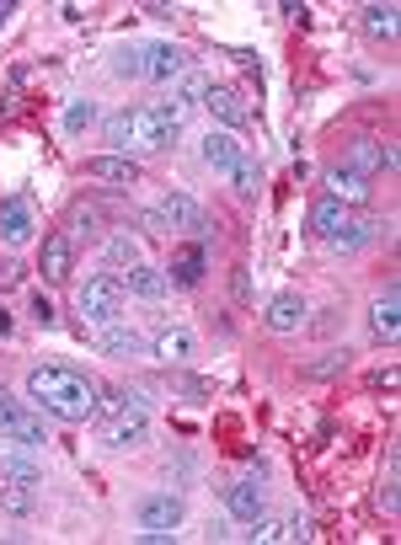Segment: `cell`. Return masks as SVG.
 Wrapping results in <instances>:
<instances>
[{"label":"cell","mask_w":401,"mask_h":545,"mask_svg":"<svg viewBox=\"0 0 401 545\" xmlns=\"http://www.w3.org/2000/svg\"><path fill=\"white\" fill-rule=\"evenodd\" d=\"M27 396H33L49 417H59V423H86V417H97V407H102L97 385L86 375H75V369H59V364L33 369V375H27Z\"/></svg>","instance_id":"obj_1"},{"label":"cell","mask_w":401,"mask_h":545,"mask_svg":"<svg viewBox=\"0 0 401 545\" xmlns=\"http://www.w3.org/2000/svg\"><path fill=\"white\" fill-rule=\"evenodd\" d=\"M182 102H161V107H123V113L107 118V139L118 145V155L134 150H166L182 129Z\"/></svg>","instance_id":"obj_2"},{"label":"cell","mask_w":401,"mask_h":545,"mask_svg":"<svg viewBox=\"0 0 401 545\" xmlns=\"http://www.w3.org/2000/svg\"><path fill=\"white\" fill-rule=\"evenodd\" d=\"M134 519H140V535H145V540H172L177 524H182V497H172V492H150V497H140Z\"/></svg>","instance_id":"obj_3"},{"label":"cell","mask_w":401,"mask_h":545,"mask_svg":"<svg viewBox=\"0 0 401 545\" xmlns=\"http://www.w3.org/2000/svg\"><path fill=\"white\" fill-rule=\"evenodd\" d=\"M0 433H6L11 444H27V449L49 444V439H43V417H33L11 391H0Z\"/></svg>","instance_id":"obj_4"},{"label":"cell","mask_w":401,"mask_h":545,"mask_svg":"<svg viewBox=\"0 0 401 545\" xmlns=\"http://www.w3.org/2000/svg\"><path fill=\"white\" fill-rule=\"evenodd\" d=\"M75 305H81V316H86V321L113 326V321H118V310H123V278H91Z\"/></svg>","instance_id":"obj_5"},{"label":"cell","mask_w":401,"mask_h":545,"mask_svg":"<svg viewBox=\"0 0 401 545\" xmlns=\"http://www.w3.org/2000/svg\"><path fill=\"white\" fill-rule=\"evenodd\" d=\"M161 214H166V225H172V230H188V236H209V230H214L209 214L198 209L188 193H166L161 198Z\"/></svg>","instance_id":"obj_6"},{"label":"cell","mask_w":401,"mask_h":545,"mask_svg":"<svg viewBox=\"0 0 401 545\" xmlns=\"http://www.w3.org/2000/svg\"><path fill=\"white\" fill-rule=\"evenodd\" d=\"M86 177H97V182H118V188H140V161L134 155H91L86 161Z\"/></svg>","instance_id":"obj_7"},{"label":"cell","mask_w":401,"mask_h":545,"mask_svg":"<svg viewBox=\"0 0 401 545\" xmlns=\"http://www.w3.org/2000/svg\"><path fill=\"white\" fill-rule=\"evenodd\" d=\"M182 70H188V54H182L177 43H156V49H145V65H140L145 81L166 86V81H177Z\"/></svg>","instance_id":"obj_8"},{"label":"cell","mask_w":401,"mask_h":545,"mask_svg":"<svg viewBox=\"0 0 401 545\" xmlns=\"http://www.w3.org/2000/svg\"><path fill=\"white\" fill-rule=\"evenodd\" d=\"M204 107L225 123V129H246V123H252V107H246V97L241 91H230V86H209Z\"/></svg>","instance_id":"obj_9"},{"label":"cell","mask_w":401,"mask_h":545,"mask_svg":"<svg viewBox=\"0 0 401 545\" xmlns=\"http://www.w3.org/2000/svg\"><path fill=\"white\" fill-rule=\"evenodd\" d=\"M348 166L359 171V177H369V171H380V166H385V171H396V150H391V145H380L375 134H359V139H353Z\"/></svg>","instance_id":"obj_10"},{"label":"cell","mask_w":401,"mask_h":545,"mask_svg":"<svg viewBox=\"0 0 401 545\" xmlns=\"http://www.w3.org/2000/svg\"><path fill=\"white\" fill-rule=\"evenodd\" d=\"M145 439H150L145 412H113V423H102V444H113V449H134Z\"/></svg>","instance_id":"obj_11"},{"label":"cell","mask_w":401,"mask_h":545,"mask_svg":"<svg viewBox=\"0 0 401 545\" xmlns=\"http://www.w3.org/2000/svg\"><path fill=\"white\" fill-rule=\"evenodd\" d=\"M123 294H134V300H166V294H172V278L161 268H150V262H140V268L123 273Z\"/></svg>","instance_id":"obj_12"},{"label":"cell","mask_w":401,"mask_h":545,"mask_svg":"<svg viewBox=\"0 0 401 545\" xmlns=\"http://www.w3.org/2000/svg\"><path fill=\"white\" fill-rule=\"evenodd\" d=\"M0 236L11 246H22L33 236V204H27V198H6V204H0Z\"/></svg>","instance_id":"obj_13"},{"label":"cell","mask_w":401,"mask_h":545,"mask_svg":"<svg viewBox=\"0 0 401 545\" xmlns=\"http://www.w3.org/2000/svg\"><path fill=\"white\" fill-rule=\"evenodd\" d=\"M327 198H337V204H364V198H369V177H359V171H353V166H332L327 171Z\"/></svg>","instance_id":"obj_14"},{"label":"cell","mask_w":401,"mask_h":545,"mask_svg":"<svg viewBox=\"0 0 401 545\" xmlns=\"http://www.w3.org/2000/svg\"><path fill=\"white\" fill-rule=\"evenodd\" d=\"M348 220H353V214H348V204H337V198H321V204L311 209V230L321 241H337L348 230Z\"/></svg>","instance_id":"obj_15"},{"label":"cell","mask_w":401,"mask_h":545,"mask_svg":"<svg viewBox=\"0 0 401 545\" xmlns=\"http://www.w3.org/2000/svg\"><path fill=\"white\" fill-rule=\"evenodd\" d=\"M369 326H375V337L396 342V332H401V294L396 289H385L380 300H375V310H369Z\"/></svg>","instance_id":"obj_16"},{"label":"cell","mask_w":401,"mask_h":545,"mask_svg":"<svg viewBox=\"0 0 401 545\" xmlns=\"http://www.w3.org/2000/svg\"><path fill=\"white\" fill-rule=\"evenodd\" d=\"M150 353L166 358V364H188V358H193V337L182 332V326H161L156 342H150Z\"/></svg>","instance_id":"obj_17"},{"label":"cell","mask_w":401,"mask_h":545,"mask_svg":"<svg viewBox=\"0 0 401 545\" xmlns=\"http://www.w3.org/2000/svg\"><path fill=\"white\" fill-rule=\"evenodd\" d=\"M225 503H230V513H236L241 524H252V519H262V487H257L252 476H246V481H236V487L225 492Z\"/></svg>","instance_id":"obj_18"},{"label":"cell","mask_w":401,"mask_h":545,"mask_svg":"<svg viewBox=\"0 0 401 545\" xmlns=\"http://www.w3.org/2000/svg\"><path fill=\"white\" fill-rule=\"evenodd\" d=\"M70 262H75L70 236H49V241H43V278H49V284H65V278H70Z\"/></svg>","instance_id":"obj_19"},{"label":"cell","mask_w":401,"mask_h":545,"mask_svg":"<svg viewBox=\"0 0 401 545\" xmlns=\"http://www.w3.org/2000/svg\"><path fill=\"white\" fill-rule=\"evenodd\" d=\"M268 326L273 332H300L305 326V300L300 294H279V300H268Z\"/></svg>","instance_id":"obj_20"},{"label":"cell","mask_w":401,"mask_h":545,"mask_svg":"<svg viewBox=\"0 0 401 545\" xmlns=\"http://www.w3.org/2000/svg\"><path fill=\"white\" fill-rule=\"evenodd\" d=\"M204 161L214 166V171H230L241 161V139L230 134V129H214L209 139H204Z\"/></svg>","instance_id":"obj_21"},{"label":"cell","mask_w":401,"mask_h":545,"mask_svg":"<svg viewBox=\"0 0 401 545\" xmlns=\"http://www.w3.org/2000/svg\"><path fill=\"white\" fill-rule=\"evenodd\" d=\"M150 348V342L140 337V332H129V326H102V353H113V358H140Z\"/></svg>","instance_id":"obj_22"},{"label":"cell","mask_w":401,"mask_h":545,"mask_svg":"<svg viewBox=\"0 0 401 545\" xmlns=\"http://www.w3.org/2000/svg\"><path fill=\"white\" fill-rule=\"evenodd\" d=\"M204 268H209V257H204V246H188V252H182V257L172 262V273H166V278H172V284H177V289H193V284H198V278H204Z\"/></svg>","instance_id":"obj_23"},{"label":"cell","mask_w":401,"mask_h":545,"mask_svg":"<svg viewBox=\"0 0 401 545\" xmlns=\"http://www.w3.org/2000/svg\"><path fill=\"white\" fill-rule=\"evenodd\" d=\"M396 17L401 11L391 6V0H385V6H364V33L369 38H396Z\"/></svg>","instance_id":"obj_24"},{"label":"cell","mask_w":401,"mask_h":545,"mask_svg":"<svg viewBox=\"0 0 401 545\" xmlns=\"http://www.w3.org/2000/svg\"><path fill=\"white\" fill-rule=\"evenodd\" d=\"M0 508L6 513H33V487H27V481H6V487H0Z\"/></svg>","instance_id":"obj_25"},{"label":"cell","mask_w":401,"mask_h":545,"mask_svg":"<svg viewBox=\"0 0 401 545\" xmlns=\"http://www.w3.org/2000/svg\"><path fill=\"white\" fill-rule=\"evenodd\" d=\"M107 262H113V268H140V241H134V236H113V241H107Z\"/></svg>","instance_id":"obj_26"},{"label":"cell","mask_w":401,"mask_h":545,"mask_svg":"<svg viewBox=\"0 0 401 545\" xmlns=\"http://www.w3.org/2000/svg\"><path fill=\"white\" fill-rule=\"evenodd\" d=\"M209 75H198V70H182V91H177V97H182V107H204V97H209Z\"/></svg>","instance_id":"obj_27"},{"label":"cell","mask_w":401,"mask_h":545,"mask_svg":"<svg viewBox=\"0 0 401 545\" xmlns=\"http://www.w3.org/2000/svg\"><path fill=\"white\" fill-rule=\"evenodd\" d=\"M230 182H236V193H241V198H257V182H262V177H257V166L241 155V161L230 166Z\"/></svg>","instance_id":"obj_28"},{"label":"cell","mask_w":401,"mask_h":545,"mask_svg":"<svg viewBox=\"0 0 401 545\" xmlns=\"http://www.w3.org/2000/svg\"><path fill=\"white\" fill-rule=\"evenodd\" d=\"M70 230H75V236H97V230H102V214L91 209V204H75V209H70Z\"/></svg>","instance_id":"obj_29"},{"label":"cell","mask_w":401,"mask_h":545,"mask_svg":"<svg viewBox=\"0 0 401 545\" xmlns=\"http://www.w3.org/2000/svg\"><path fill=\"white\" fill-rule=\"evenodd\" d=\"M91 118H97V107H91V102H75L70 113H65V129H70V134H81Z\"/></svg>","instance_id":"obj_30"},{"label":"cell","mask_w":401,"mask_h":545,"mask_svg":"<svg viewBox=\"0 0 401 545\" xmlns=\"http://www.w3.org/2000/svg\"><path fill=\"white\" fill-rule=\"evenodd\" d=\"M140 230L145 236H172V225H166L161 209H140Z\"/></svg>","instance_id":"obj_31"},{"label":"cell","mask_w":401,"mask_h":545,"mask_svg":"<svg viewBox=\"0 0 401 545\" xmlns=\"http://www.w3.org/2000/svg\"><path fill=\"white\" fill-rule=\"evenodd\" d=\"M343 364H348V353H327L321 364H311V375H316V380H327V375H337Z\"/></svg>","instance_id":"obj_32"},{"label":"cell","mask_w":401,"mask_h":545,"mask_svg":"<svg viewBox=\"0 0 401 545\" xmlns=\"http://www.w3.org/2000/svg\"><path fill=\"white\" fill-rule=\"evenodd\" d=\"M6 476H11V481H27V487H38V471H33V465H22V460H6Z\"/></svg>","instance_id":"obj_33"},{"label":"cell","mask_w":401,"mask_h":545,"mask_svg":"<svg viewBox=\"0 0 401 545\" xmlns=\"http://www.w3.org/2000/svg\"><path fill=\"white\" fill-rule=\"evenodd\" d=\"M140 65H145L140 49H123V54H118V75H140Z\"/></svg>","instance_id":"obj_34"},{"label":"cell","mask_w":401,"mask_h":545,"mask_svg":"<svg viewBox=\"0 0 401 545\" xmlns=\"http://www.w3.org/2000/svg\"><path fill=\"white\" fill-rule=\"evenodd\" d=\"M230 289H236V300H252V278H246V268L230 273Z\"/></svg>","instance_id":"obj_35"},{"label":"cell","mask_w":401,"mask_h":545,"mask_svg":"<svg viewBox=\"0 0 401 545\" xmlns=\"http://www.w3.org/2000/svg\"><path fill=\"white\" fill-rule=\"evenodd\" d=\"M284 540H311V524H305V519H300V513H295V519H289V524H284Z\"/></svg>","instance_id":"obj_36"},{"label":"cell","mask_w":401,"mask_h":545,"mask_svg":"<svg viewBox=\"0 0 401 545\" xmlns=\"http://www.w3.org/2000/svg\"><path fill=\"white\" fill-rule=\"evenodd\" d=\"M380 508H396V471L385 476V487H380Z\"/></svg>","instance_id":"obj_37"},{"label":"cell","mask_w":401,"mask_h":545,"mask_svg":"<svg viewBox=\"0 0 401 545\" xmlns=\"http://www.w3.org/2000/svg\"><path fill=\"white\" fill-rule=\"evenodd\" d=\"M17 278H22V268H17V262H0V289H11Z\"/></svg>","instance_id":"obj_38"},{"label":"cell","mask_w":401,"mask_h":545,"mask_svg":"<svg viewBox=\"0 0 401 545\" xmlns=\"http://www.w3.org/2000/svg\"><path fill=\"white\" fill-rule=\"evenodd\" d=\"M33 316H38L43 326H54V305H49V300H43V294H38V300H33Z\"/></svg>","instance_id":"obj_39"},{"label":"cell","mask_w":401,"mask_h":545,"mask_svg":"<svg viewBox=\"0 0 401 545\" xmlns=\"http://www.w3.org/2000/svg\"><path fill=\"white\" fill-rule=\"evenodd\" d=\"M0 337H11V316H6V310H0Z\"/></svg>","instance_id":"obj_40"},{"label":"cell","mask_w":401,"mask_h":545,"mask_svg":"<svg viewBox=\"0 0 401 545\" xmlns=\"http://www.w3.org/2000/svg\"><path fill=\"white\" fill-rule=\"evenodd\" d=\"M11 11H17V6H11V0H0V22H6V17H11Z\"/></svg>","instance_id":"obj_41"}]
</instances>
